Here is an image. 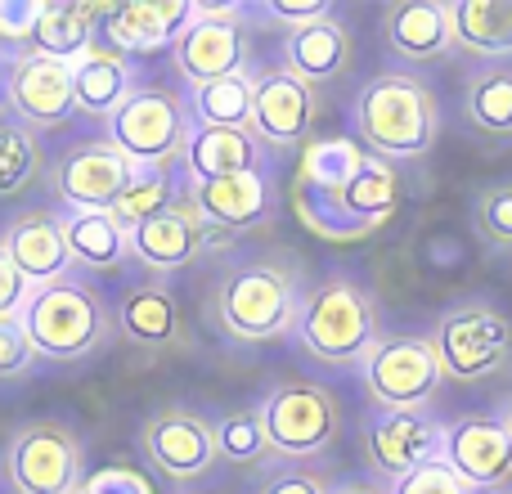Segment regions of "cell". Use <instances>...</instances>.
Instances as JSON below:
<instances>
[{
  "mask_svg": "<svg viewBox=\"0 0 512 494\" xmlns=\"http://www.w3.org/2000/svg\"><path fill=\"white\" fill-rule=\"evenodd\" d=\"M185 104H189V122L194 126H230V131H239L252 117V72L194 86Z\"/></svg>",
  "mask_w": 512,
  "mask_h": 494,
  "instance_id": "31",
  "label": "cell"
},
{
  "mask_svg": "<svg viewBox=\"0 0 512 494\" xmlns=\"http://www.w3.org/2000/svg\"><path fill=\"white\" fill-rule=\"evenodd\" d=\"M41 9H45V0H0V41L27 50L36 23H41Z\"/></svg>",
  "mask_w": 512,
  "mask_h": 494,
  "instance_id": "38",
  "label": "cell"
},
{
  "mask_svg": "<svg viewBox=\"0 0 512 494\" xmlns=\"http://www.w3.org/2000/svg\"><path fill=\"white\" fill-rule=\"evenodd\" d=\"M328 494H387L382 486H373V481H346V486L328 490Z\"/></svg>",
  "mask_w": 512,
  "mask_h": 494,
  "instance_id": "43",
  "label": "cell"
},
{
  "mask_svg": "<svg viewBox=\"0 0 512 494\" xmlns=\"http://www.w3.org/2000/svg\"><path fill=\"white\" fill-rule=\"evenodd\" d=\"M18 324L45 364H86L117 337L113 301L77 270L27 292Z\"/></svg>",
  "mask_w": 512,
  "mask_h": 494,
  "instance_id": "1",
  "label": "cell"
},
{
  "mask_svg": "<svg viewBox=\"0 0 512 494\" xmlns=\"http://www.w3.org/2000/svg\"><path fill=\"white\" fill-rule=\"evenodd\" d=\"M436 459L454 472L472 494L512 490V436L495 409H472L441 427Z\"/></svg>",
  "mask_w": 512,
  "mask_h": 494,
  "instance_id": "11",
  "label": "cell"
},
{
  "mask_svg": "<svg viewBox=\"0 0 512 494\" xmlns=\"http://www.w3.org/2000/svg\"><path fill=\"white\" fill-rule=\"evenodd\" d=\"M441 427L427 409H373L364 418V454L378 477L400 481L441 454Z\"/></svg>",
  "mask_w": 512,
  "mask_h": 494,
  "instance_id": "17",
  "label": "cell"
},
{
  "mask_svg": "<svg viewBox=\"0 0 512 494\" xmlns=\"http://www.w3.org/2000/svg\"><path fill=\"white\" fill-rule=\"evenodd\" d=\"M256 494H328V486L315 477V472L297 468V463H283V468L265 472Z\"/></svg>",
  "mask_w": 512,
  "mask_h": 494,
  "instance_id": "39",
  "label": "cell"
},
{
  "mask_svg": "<svg viewBox=\"0 0 512 494\" xmlns=\"http://www.w3.org/2000/svg\"><path fill=\"white\" fill-rule=\"evenodd\" d=\"M319 117V95L315 86H306L301 77H292L288 68H256L252 72V117L248 131L270 149L288 153L301 149L315 131Z\"/></svg>",
  "mask_w": 512,
  "mask_h": 494,
  "instance_id": "15",
  "label": "cell"
},
{
  "mask_svg": "<svg viewBox=\"0 0 512 494\" xmlns=\"http://www.w3.org/2000/svg\"><path fill=\"white\" fill-rule=\"evenodd\" d=\"M292 333H297L301 351H306L310 360L346 369V364L364 360L369 346L382 337V310L369 288L333 274V279L306 288Z\"/></svg>",
  "mask_w": 512,
  "mask_h": 494,
  "instance_id": "4",
  "label": "cell"
},
{
  "mask_svg": "<svg viewBox=\"0 0 512 494\" xmlns=\"http://www.w3.org/2000/svg\"><path fill=\"white\" fill-rule=\"evenodd\" d=\"M95 41H99V5L68 0V5L41 9V23H36L27 50L45 54V59H59V63H77Z\"/></svg>",
  "mask_w": 512,
  "mask_h": 494,
  "instance_id": "28",
  "label": "cell"
},
{
  "mask_svg": "<svg viewBox=\"0 0 512 494\" xmlns=\"http://www.w3.org/2000/svg\"><path fill=\"white\" fill-rule=\"evenodd\" d=\"M463 117L481 135L508 140L512 135V68L508 63H490V68L472 72L463 81Z\"/></svg>",
  "mask_w": 512,
  "mask_h": 494,
  "instance_id": "30",
  "label": "cell"
},
{
  "mask_svg": "<svg viewBox=\"0 0 512 494\" xmlns=\"http://www.w3.org/2000/svg\"><path fill=\"white\" fill-rule=\"evenodd\" d=\"M117 333L131 346H144V351H162L180 337V301L176 292L162 279H135L122 288L113 306Z\"/></svg>",
  "mask_w": 512,
  "mask_h": 494,
  "instance_id": "22",
  "label": "cell"
},
{
  "mask_svg": "<svg viewBox=\"0 0 512 494\" xmlns=\"http://www.w3.org/2000/svg\"><path fill=\"white\" fill-rule=\"evenodd\" d=\"M0 247L14 261V270L27 279V288H45V283L72 274L68 243H63V216L50 207H23L0 225Z\"/></svg>",
  "mask_w": 512,
  "mask_h": 494,
  "instance_id": "20",
  "label": "cell"
},
{
  "mask_svg": "<svg viewBox=\"0 0 512 494\" xmlns=\"http://www.w3.org/2000/svg\"><path fill=\"white\" fill-rule=\"evenodd\" d=\"M0 477L9 494H81L86 486V445L63 418H27L0 450Z\"/></svg>",
  "mask_w": 512,
  "mask_h": 494,
  "instance_id": "5",
  "label": "cell"
},
{
  "mask_svg": "<svg viewBox=\"0 0 512 494\" xmlns=\"http://www.w3.org/2000/svg\"><path fill=\"white\" fill-rule=\"evenodd\" d=\"M495 414H499V418H504V427H508V436H512V396L504 400V409H495Z\"/></svg>",
  "mask_w": 512,
  "mask_h": 494,
  "instance_id": "44",
  "label": "cell"
},
{
  "mask_svg": "<svg viewBox=\"0 0 512 494\" xmlns=\"http://www.w3.org/2000/svg\"><path fill=\"white\" fill-rule=\"evenodd\" d=\"M319 198H337V203L346 207V216L360 221V230H373V225H382L400 207L396 167H387V162H378V158L364 153V162L355 167V176L346 180L337 194H319Z\"/></svg>",
  "mask_w": 512,
  "mask_h": 494,
  "instance_id": "29",
  "label": "cell"
},
{
  "mask_svg": "<svg viewBox=\"0 0 512 494\" xmlns=\"http://www.w3.org/2000/svg\"><path fill=\"white\" fill-rule=\"evenodd\" d=\"M185 198L216 239L261 230L274 221V185L270 171H239L221 180H185Z\"/></svg>",
  "mask_w": 512,
  "mask_h": 494,
  "instance_id": "16",
  "label": "cell"
},
{
  "mask_svg": "<svg viewBox=\"0 0 512 494\" xmlns=\"http://www.w3.org/2000/svg\"><path fill=\"white\" fill-rule=\"evenodd\" d=\"M454 50L481 63L512 59V0H450Z\"/></svg>",
  "mask_w": 512,
  "mask_h": 494,
  "instance_id": "27",
  "label": "cell"
},
{
  "mask_svg": "<svg viewBox=\"0 0 512 494\" xmlns=\"http://www.w3.org/2000/svg\"><path fill=\"white\" fill-rule=\"evenodd\" d=\"M63 243H68L72 270L86 274H117L131 261V234L117 225L113 212H59Z\"/></svg>",
  "mask_w": 512,
  "mask_h": 494,
  "instance_id": "26",
  "label": "cell"
},
{
  "mask_svg": "<svg viewBox=\"0 0 512 494\" xmlns=\"http://www.w3.org/2000/svg\"><path fill=\"white\" fill-rule=\"evenodd\" d=\"M387 494H472V490L463 486L441 459H432V463H423V468L405 472L400 481H391Z\"/></svg>",
  "mask_w": 512,
  "mask_h": 494,
  "instance_id": "37",
  "label": "cell"
},
{
  "mask_svg": "<svg viewBox=\"0 0 512 494\" xmlns=\"http://www.w3.org/2000/svg\"><path fill=\"white\" fill-rule=\"evenodd\" d=\"M0 95L18 126L45 135L72 122L77 99H72V63L45 59L32 50H14L0 72Z\"/></svg>",
  "mask_w": 512,
  "mask_h": 494,
  "instance_id": "14",
  "label": "cell"
},
{
  "mask_svg": "<svg viewBox=\"0 0 512 494\" xmlns=\"http://www.w3.org/2000/svg\"><path fill=\"white\" fill-rule=\"evenodd\" d=\"M351 126L369 158L396 167L432 153L441 135V104L414 72H378L355 95Z\"/></svg>",
  "mask_w": 512,
  "mask_h": 494,
  "instance_id": "2",
  "label": "cell"
},
{
  "mask_svg": "<svg viewBox=\"0 0 512 494\" xmlns=\"http://www.w3.org/2000/svg\"><path fill=\"white\" fill-rule=\"evenodd\" d=\"M212 243H216V234L207 230L203 216L194 212V203L180 189V198L167 212L149 216L144 225L131 230V261H140L153 279H167V274L189 270Z\"/></svg>",
  "mask_w": 512,
  "mask_h": 494,
  "instance_id": "18",
  "label": "cell"
},
{
  "mask_svg": "<svg viewBox=\"0 0 512 494\" xmlns=\"http://www.w3.org/2000/svg\"><path fill=\"white\" fill-rule=\"evenodd\" d=\"M441 373L454 382H481L512 360V319L490 301H459L432 328Z\"/></svg>",
  "mask_w": 512,
  "mask_h": 494,
  "instance_id": "8",
  "label": "cell"
},
{
  "mask_svg": "<svg viewBox=\"0 0 512 494\" xmlns=\"http://www.w3.org/2000/svg\"><path fill=\"white\" fill-rule=\"evenodd\" d=\"M135 86H140V81H135V63L99 41L72 63V99H77V113L95 117V122H108V117L131 99Z\"/></svg>",
  "mask_w": 512,
  "mask_h": 494,
  "instance_id": "25",
  "label": "cell"
},
{
  "mask_svg": "<svg viewBox=\"0 0 512 494\" xmlns=\"http://www.w3.org/2000/svg\"><path fill=\"white\" fill-rule=\"evenodd\" d=\"M328 14H333L328 0H265V18L283 23V32L301 23H315V18H328Z\"/></svg>",
  "mask_w": 512,
  "mask_h": 494,
  "instance_id": "41",
  "label": "cell"
},
{
  "mask_svg": "<svg viewBox=\"0 0 512 494\" xmlns=\"http://www.w3.org/2000/svg\"><path fill=\"white\" fill-rule=\"evenodd\" d=\"M27 279L14 270V261L5 256V247H0V319H18L27 306Z\"/></svg>",
  "mask_w": 512,
  "mask_h": 494,
  "instance_id": "42",
  "label": "cell"
},
{
  "mask_svg": "<svg viewBox=\"0 0 512 494\" xmlns=\"http://www.w3.org/2000/svg\"><path fill=\"white\" fill-rule=\"evenodd\" d=\"M140 454L162 481L194 486L216 468V427L207 414L185 405H167L140 423Z\"/></svg>",
  "mask_w": 512,
  "mask_h": 494,
  "instance_id": "10",
  "label": "cell"
},
{
  "mask_svg": "<svg viewBox=\"0 0 512 494\" xmlns=\"http://www.w3.org/2000/svg\"><path fill=\"white\" fill-rule=\"evenodd\" d=\"M180 494H198V490H180Z\"/></svg>",
  "mask_w": 512,
  "mask_h": 494,
  "instance_id": "45",
  "label": "cell"
},
{
  "mask_svg": "<svg viewBox=\"0 0 512 494\" xmlns=\"http://www.w3.org/2000/svg\"><path fill=\"white\" fill-rule=\"evenodd\" d=\"M504 494H512V490H504Z\"/></svg>",
  "mask_w": 512,
  "mask_h": 494,
  "instance_id": "46",
  "label": "cell"
},
{
  "mask_svg": "<svg viewBox=\"0 0 512 494\" xmlns=\"http://www.w3.org/2000/svg\"><path fill=\"white\" fill-rule=\"evenodd\" d=\"M364 387L378 409H427L445 387L432 337L387 333L364 355Z\"/></svg>",
  "mask_w": 512,
  "mask_h": 494,
  "instance_id": "9",
  "label": "cell"
},
{
  "mask_svg": "<svg viewBox=\"0 0 512 494\" xmlns=\"http://www.w3.org/2000/svg\"><path fill=\"white\" fill-rule=\"evenodd\" d=\"M472 221H477L481 239H490L495 247H512V180L481 189L472 198Z\"/></svg>",
  "mask_w": 512,
  "mask_h": 494,
  "instance_id": "35",
  "label": "cell"
},
{
  "mask_svg": "<svg viewBox=\"0 0 512 494\" xmlns=\"http://www.w3.org/2000/svg\"><path fill=\"white\" fill-rule=\"evenodd\" d=\"M108 144L131 162V171H176L189 144V104L167 86H135L131 99L108 117Z\"/></svg>",
  "mask_w": 512,
  "mask_h": 494,
  "instance_id": "7",
  "label": "cell"
},
{
  "mask_svg": "<svg viewBox=\"0 0 512 494\" xmlns=\"http://www.w3.org/2000/svg\"><path fill=\"white\" fill-rule=\"evenodd\" d=\"M36 351L18 319H0V382H23L36 369Z\"/></svg>",
  "mask_w": 512,
  "mask_h": 494,
  "instance_id": "36",
  "label": "cell"
},
{
  "mask_svg": "<svg viewBox=\"0 0 512 494\" xmlns=\"http://www.w3.org/2000/svg\"><path fill=\"white\" fill-rule=\"evenodd\" d=\"M283 68L292 77H301L306 86H319V81H333L351 68V32H346L342 18H315V23L288 27L279 41Z\"/></svg>",
  "mask_w": 512,
  "mask_h": 494,
  "instance_id": "23",
  "label": "cell"
},
{
  "mask_svg": "<svg viewBox=\"0 0 512 494\" xmlns=\"http://www.w3.org/2000/svg\"><path fill=\"white\" fill-rule=\"evenodd\" d=\"M81 494H153V481L135 468H104V472H90Z\"/></svg>",
  "mask_w": 512,
  "mask_h": 494,
  "instance_id": "40",
  "label": "cell"
},
{
  "mask_svg": "<svg viewBox=\"0 0 512 494\" xmlns=\"http://www.w3.org/2000/svg\"><path fill=\"white\" fill-rule=\"evenodd\" d=\"M131 180V162L108 144V135L77 140L45 167V189L63 212H113Z\"/></svg>",
  "mask_w": 512,
  "mask_h": 494,
  "instance_id": "13",
  "label": "cell"
},
{
  "mask_svg": "<svg viewBox=\"0 0 512 494\" xmlns=\"http://www.w3.org/2000/svg\"><path fill=\"white\" fill-rule=\"evenodd\" d=\"M216 459L225 463H239V468H252L270 454L265 445V427H261V414L256 409H234V414L216 418Z\"/></svg>",
  "mask_w": 512,
  "mask_h": 494,
  "instance_id": "34",
  "label": "cell"
},
{
  "mask_svg": "<svg viewBox=\"0 0 512 494\" xmlns=\"http://www.w3.org/2000/svg\"><path fill=\"white\" fill-rule=\"evenodd\" d=\"M194 5L189 0H117L99 5V45L126 54H158L176 45V36L189 27Z\"/></svg>",
  "mask_w": 512,
  "mask_h": 494,
  "instance_id": "19",
  "label": "cell"
},
{
  "mask_svg": "<svg viewBox=\"0 0 512 494\" xmlns=\"http://www.w3.org/2000/svg\"><path fill=\"white\" fill-rule=\"evenodd\" d=\"M45 149L41 135L18 126L14 117H0V198H18L23 189H32L36 180H45Z\"/></svg>",
  "mask_w": 512,
  "mask_h": 494,
  "instance_id": "32",
  "label": "cell"
},
{
  "mask_svg": "<svg viewBox=\"0 0 512 494\" xmlns=\"http://www.w3.org/2000/svg\"><path fill=\"white\" fill-rule=\"evenodd\" d=\"M382 36L405 63H436L454 50V27L445 0H396L382 14Z\"/></svg>",
  "mask_w": 512,
  "mask_h": 494,
  "instance_id": "21",
  "label": "cell"
},
{
  "mask_svg": "<svg viewBox=\"0 0 512 494\" xmlns=\"http://www.w3.org/2000/svg\"><path fill=\"white\" fill-rule=\"evenodd\" d=\"M265 427V445L270 454L288 463H310L324 459L342 436V400L333 387L310 378H288L279 387H270L256 405Z\"/></svg>",
  "mask_w": 512,
  "mask_h": 494,
  "instance_id": "6",
  "label": "cell"
},
{
  "mask_svg": "<svg viewBox=\"0 0 512 494\" xmlns=\"http://www.w3.org/2000/svg\"><path fill=\"white\" fill-rule=\"evenodd\" d=\"M301 310V279L279 256H252L221 274L212 292V319L230 342L261 346L292 333Z\"/></svg>",
  "mask_w": 512,
  "mask_h": 494,
  "instance_id": "3",
  "label": "cell"
},
{
  "mask_svg": "<svg viewBox=\"0 0 512 494\" xmlns=\"http://www.w3.org/2000/svg\"><path fill=\"white\" fill-rule=\"evenodd\" d=\"M180 189H185V185L176 180V171H131V180H126V189H122V198L113 203L117 225L131 234L135 225H144L149 216L167 212V207L180 198Z\"/></svg>",
  "mask_w": 512,
  "mask_h": 494,
  "instance_id": "33",
  "label": "cell"
},
{
  "mask_svg": "<svg viewBox=\"0 0 512 494\" xmlns=\"http://www.w3.org/2000/svg\"><path fill=\"white\" fill-rule=\"evenodd\" d=\"M248 59H252L248 27H243L239 9H230V5H221V9L194 5L189 27L171 45V63H176V72L185 77L189 90L207 86V81H221V77H239V72H248Z\"/></svg>",
  "mask_w": 512,
  "mask_h": 494,
  "instance_id": "12",
  "label": "cell"
},
{
  "mask_svg": "<svg viewBox=\"0 0 512 494\" xmlns=\"http://www.w3.org/2000/svg\"><path fill=\"white\" fill-rule=\"evenodd\" d=\"M180 171H185V180H221V176H239V171H265V144L248 126H239V131H230V126H194L185 153H180Z\"/></svg>",
  "mask_w": 512,
  "mask_h": 494,
  "instance_id": "24",
  "label": "cell"
}]
</instances>
